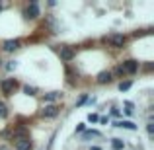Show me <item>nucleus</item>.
<instances>
[{
    "label": "nucleus",
    "mask_w": 154,
    "mask_h": 150,
    "mask_svg": "<svg viewBox=\"0 0 154 150\" xmlns=\"http://www.w3.org/2000/svg\"><path fill=\"white\" fill-rule=\"evenodd\" d=\"M111 146H113V150H123V140L121 139H113V142H111Z\"/></svg>",
    "instance_id": "12"
},
{
    "label": "nucleus",
    "mask_w": 154,
    "mask_h": 150,
    "mask_svg": "<svg viewBox=\"0 0 154 150\" xmlns=\"http://www.w3.org/2000/svg\"><path fill=\"white\" fill-rule=\"evenodd\" d=\"M43 115L45 117H57L59 115V107H57V105H45V109H43Z\"/></svg>",
    "instance_id": "6"
},
{
    "label": "nucleus",
    "mask_w": 154,
    "mask_h": 150,
    "mask_svg": "<svg viewBox=\"0 0 154 150\" xmlns=\"http://www.w3.org/2000/svg\"><path fill=\"white\" fill-rule=\"evenodd\" d=\"M0 12H2V4H0Z\"/></svg>",
    "instance_id": "22"
},
{
    "label": "nucleus",
    "mask_w": 154,
    "mask_h": 150,
    "mask_svg": "<svg viewBox=\"0 0 154 150\" xmlns=\"http://www.w3.org/2000/svg\"><path fill=\"white\" fill-rule=\"evenodd\" d=\"M121 68H123V72H127V74H135V72L139 70V63H137V60H125V63L121 64Z\"/></svg>",
    "instance_id": "1"
},
{
    "label": "nucleus",
    "mask_w": 154,
    "mask_h": 150,
    "mask_svg": "<svg viewBox=\"0 0 154 150\" xmlns=\"http://www.w3.org/2000/svg\"><path fill=\"white\" fill-rule=\"evenodd\" d=\"M129 88H131V82H121V84H119V90H121V92L129 90Z\"/></svg>",
    "instance_id": "16"
},
{
    "label": "nucleus",
    "mask_w": 154,
    "mask_h": 150,
    "mask_svg": "<svg viewBox=\"0 0 154 150\" xmlns=\"http://www.w3.org/2000/svg\"><path fill=\"white\" fill-rule=\"evenodd\" d=\"M18 47H20L18 39H8V41H4V49H6V51H16Z\"/></svg>",
    "instance_id": "8"
},
{
    "label": "nucleus",
    "mask_w": 154,
    "mask_h": 150,
    "mask_svg": "<svg viewBox=\"0 0 154 150\" xmlns=\"http://www.w3.org/2000/svg\"><path fill=\"white\" fill-rule=\"evenodd\" d=\"M14 140H16V148H18V150H31L29 136H23V139H14Z\"/></svg>",
    "instance_id": "2"
},
{
    "label": "nucleus",
    "mask_w": 154,
    "mask_h": 150,
    "mask_svg": "<svg viewBox=\"0 0 154 150\" xmlns=\"http://www.w3.org/2000/svg\"><path fill=\"white\" fill-rule=\"evenodd\" d=\"M88 121H90V123H96V121H98V115H92V113H90V117H88Z\"/></svg>",
    "instance_id": "20"
},
{
    "label": "nucleus",
    "mask_w": 154,
    "mask_h": 150,
    "mask_svg": "<svg viewBox=\"0 0 154 150\" xmlns=\"http://www.w3.org/2000/svg\"><path fill=\"white\" fill-rule=\"evenodd\" d=\"M92 150H102V148H98V146H94V148H92Z\"/></svg>",
    "instance_id": "21"
},
{
    "label": "nucleus",
    "mask_w": 154,
    "mask_h": 150,
    "mask_svg": "<svg viewBox=\"0 0 154 150\" xmlns=\"http://www.w3.org/2000/svg\"><path fill=\"white\" fill-rule=\"evenodd\" d=\"M14 88H16V82L12 78L2 82V92H4V94H12V92H14Z\"/></svg>",
    "instance_id": "7"
},
{
    "label": "nucleus",
    "mask_w": 154,
    "mask_h": 150,
    "mask_svg": "<svg viewBox=\"0 0 154 150\" xmlns=\"http://www.w3.org/2000/svg\"><path fill=\"white\" fill-rule=\"evenodd\" d=\"M115 127H121V129H129V131H135L137 125L133 123V121H119V123H115Z\"/></svg>",
    "instance_id": "9"
},
{
    "label": "nucleus",
    "mask_w": 154,
    "mask_h": 150,
    "mask_svg": "<svg viewBox=\"0 0 154 150\" xmlns=\"http://www.w3.org/2000/svg\"><path fill=\"white\" fill-rule=\"evenodd\" d=\"M146 133L152 136V133H154V125H152V123H148V125H146Z\"/></svg>",
    "instance_id": "18"
},
{
    "label": "nucleus",
    "mask_w": 154,
    "mask_h": 150,
    "mask_svg": "<svg viewBox=\"0 0 154 150\" xmlns=\"http://www.w3.org/2000/svg\"><path fill=\"white\" fill-rule=\"evenodd\" d=\"M115 74H117V76H123V74H125V72H123V68H121V66H117V68H115Z\"/></svg>",
    "instance_id": "19"
},
{
    "label": "nucleus",
    "mask_w": 154,
    "mask_h": 150,
    "mask_svg": "<svg viewBox=\"0 0 154 150\" xmlns=\"http://www.w3.org/2000/svg\"><path fill=\"white\" fill-rule=\"evenodd\" d=\"M23 92H26L27 96H35V92H37V90H35L33 86H26V88H23Z\"/></svg>",
    "instance_id": "14"
},
{
    "label": "nucleus",
    "mask_w": 154,
    "mask_h": 150,
    "mask_svg": "<svg viewBox=\"0 0 154 150\" xmlns=\"http://www.w3.org/2000/svg\"><path fill=\"white\" fill-rule=\"evenodd\" d=\"M59 98H60L59 92H49V94H45V101H55V99H59Z\"/></svg>",
    "instance_id": "11"
},
{
    "label": "nucleus",
    "mask_w": 154,
    "mask_h": 150,
    "mask_svg": "<svg viewBox=\"0 0 154 150\" xmlns=\"http://www.w3.org/2000/svg\"><path fill=\"white\" fill-rule=\"evenodd\" d=\"M98 82H100V84L111 82V72H109V70H107V72H105V70H103V72H100V74H98Z\"/></svg>",
    "instance_id": "10"
},
{
    "label": "nucleus",
    "mask_w": 154,
    "mask_h": 150,
    "mask_svg": "<svg viewBox=\"0 0 154 150\" xmlns=\"http://www.w3.org/2000/svg\"><path fill=\"white\" fill-rule=\"evenodd\" d=\"M109 45H111V47H115V49L123 47V45H125V35H119V33L111 35V37H109Z\"/></svg>",
    "instance_id": "3"
},
{
    "label": "nucleus",
    "mask_w": 154,
    "mask_h": 150,
    "mask_svg": "<svg viewBox=\"0 0 154 150\" xmlns=\"http://www.w3.org/2000/svg\"><path fill=\"white\" fill-rule=\"evenodd\" d=\"M0 117H4V119L8 117V109H6V105H4L2 101H0Z\"/></svg>",
    "instance_id": "13"
},
{
    "label": "nucleus",
    "mask_w": 154,
    "mask_h": 150,
    "mask_svg": "<svg viewBox=\"0 0 154 150\" xmlns=\"http://www.w3.org/2000/svg\"><path fill=\"white\" fill-rule=\"evenodd\" d=\"M125 111H127L129 115L133 113V103H131V101H127V103H125Z\"/></svg>",
    "instance_id": "17"
},
{
    "label": "nucleus",
    "mask_w": 154,
    "mask_h": 150,
    "mask_svg": "<svg viewBox=\"0 0 154 150\" xmlns=\"http://www.w3.org/2000/svg\"><path fill=\"white\" fill-rule=\"evenodd\" d=\"M59 55H60L63 60H72V59H74V49H72V47H60Z\"/></svg>",
    "instance_id": "5"
},
{
    "label": "nucleus",
    "mask_w": 154,
    "mask_h": 150,
    "mask_svg": "<svg viewBox=\"0 0 154 150\" xmlns=\"http://www.w3.org/2000/svg\"><path fill=\"white\" fill-rule=\"evenodd\" d=\"M92 136H100V133L98 131H88V133H84V139H92Z\"/></svg>",
    "instance_id": "15"
},
{
    "label": "nucleus",
    "mask_w": 154,
    "mask_h": 150,
    "mask_svg": "<svg viewBox=\"0 0 154 150\" xmlns=\"http://www.w3.org/2000/svg\"><path fill=\"white\" fill-rule=\"evenodd\" d=\"M39 16V6H37V2H31L29 6H27V10H26V18H29V20H33V18H37Z\"/></svg>",
    "instance_id": "4"
}]
</instances>
